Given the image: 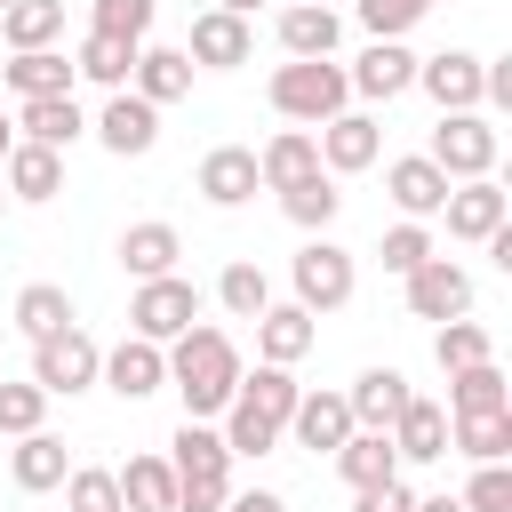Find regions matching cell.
<instances>
[{
	"instance_id": "6da1fadb",
	"label": "cell",
	"mask_w": 512,
	"mask_h": 512,
	"mask_svg": "<svg viewBox=\"0 0 512 512\" xmlns=\"http://www.w3.org/2000/svg\"><path fill=\"white\" fill-rule=\"evenodd\" d=\"M240 344L224 336V328H184L176 344H168V384H176V400H184V416L192 424H208V416H224L232 408V392H240Z\"/></svg>"
},
{
	"instance_id": "7a4b0ae2",
	"label": "cell",
	"mask_w": 512,
	"mask_h": 512,
	"mask_svg": "<svg viewBox=\"0 0 512 512\" xmlns=\"http://www.w3.org/2000/svg\"><path fill=\"white\" fill-rule=\"evenodd\" d=\"M168 472H176V512H224V496H232V448H224V432L216 424H176V440H168Z\"/></svg>"
},
{
	"instance_id": "3957f363",
	"label": "cell",
	"mask_w": 512,
	"mask_h": 512,
	"mask_svg": "<svg viewBox=\"0 0 512 512\" xmlns=\"http://www.w3.org/2000/svg\"><path fill=\"white\" fill-rule=\"evenodd\" d=\"M264 96H272L280 120H304V128H328L336 112H352V80H344L336 56H288L264 80Z\"/></svg>"
},
{
	"instance_id": "277c9868",
	"label": "cell",
	"mask_w": 512,
	"mask_h": 512,
	"mask_svg": "<svg viewBox=\"0 0 512 512\" xmlns=\"http://www.w3.org/2000/svg\"><path fill=\"white\" fill-rule=\"evenodd\" d=\"M200 280H184V272H168V280H136V296H128V336H144V344H176L184 328H200Z\"/></svg>"
},
{
	"instance_id": "5b68a950",
	"label": "cell",
	"mask_w": 512,
	"mask_h": 512,
	"mask_svg": "<svg viewBox=\"0 0 512 512\" xmlns=\"http://www.w3.org/2000/svg\"><path fill=\"white\" fill-rule=\"evenodd\" d=\"M496 152H504V136H496L488 112H440L424 160H432L448 184H472V176H496Z\"/></svg>"
},
{
	"instance_id": "8992f818",
	"label": "cell",
	"mask_w": 512,
	"mask_h": 512,
	"mask_svg": "<svg viewBox=\"0 0 512 512\" xmlns=\"http://www.w3.org/2000/svg\"><path fill=\"white\" fill-rule=\"evenodd\" d=\"M288 280H296V304H304V312L320 320V312L352 304V288H360V264H352V248H336V240L320 232V240H304V248H296Z\"/></svg>"
},
{
	"instance_id": "52a82bcc",
	"label": "cell",
	"mask_w": 512,
	"mask_h": 512,
	"mask_svg": "<svg viewBox=\"0 0 512 512\" xmlns=\"http://www.w3.org/2000/svg\"><path fill=\"white\" fill-rule=\"evenodd\" d=\"M96 368H104V352H96V336H88L80 320L32 344V384H40L48 400H72V392H88V384H96Z\"/></svg>"
},
{
	"instance_id": "ba28073f",
	"label": "cell",
	"mask_w": 512,
	"mask_h": 512,
	"mask_svg": "<svg viewBox=\"0 0 512 512\" xmlns=\"http://www.w3.org/2000/svg\"><path fill=\"white\" fill-rule=\"evenodd\" d=\"M400 288H408V320H440V328H448V320H472V272L448 264V256L416 264Z\"/></svg>"
},
{
	"instance_id": "9c48e42d",
	"label": "cell",
	"mask_w": 512,
	"mask_h": 512,
	"mask_svg": "<svg viewBox=\"0 0 512 512\" xmlns=\"http://www.w3.org/2000/svg\"><path fill=\"white\" fill-rule=\"evenodd\" d=\"M184 56H192V72H240V64L256 56V24H248V16H224V8H200Z\"/></svg>"
},
{
	"instance_id": "30bf717a",
	"label": "cell",
	"mask_w": 512,
	"mask_h": 512,
	"mask_svg": "<svg viewBox=\"0 0 512 512\" xmlns=\"http://www.w3.org/2000/svg\"><path fill=\"white\" fill-rule=\"evenodd\" d=\"M88 136H96V144H104L112 160H144V152L160 144V112H152V104H144L136 88H112V104H104V112L88 120Z\"/></svg>"
},
{
	"instance_id": "8fae6325",
	"label": "cell",
	"mask_w": 512,
	"mask_h": 512,
	"mask_svg": "<svg viewBox=\"0 0 512 512\" xmlns=\"http://www.w3.org/2000/svg\"><path fill=\"white\" fill-rule=\"evenodd\" d=\"M440 216H448V240H480V248H488V240L512 224V192H504L496 176H472V184H448V208H440Z\"/></svg>"
},
{
	"instance_id": "7c38bea8",
	"label": "cell",
	"mask_w": 512,
	"mask_h": 512,
	"mask_svg": "<svg viewBox=\"0 0 512 512\" xmlns=\"http://www.w3.org/2000/svg\"><path fill=\"white\" fill-rule=\"evenodd\" d=\"M480 64L472 48H440V56H416V88L440 104V112H480Z\"/></svg>"
},
{
	"instance_id": "4fadbf2b",
	"label": "cell",
	"mask_w": 512,
	"mask_h": 512,
	"mask_svg": "<svg viewBox=\"0 0 512 512\" xmlns=\"http://www.w3.org/2000/svg\"><path fill=\"white\" fill-rule=\"evenodd\" d=\"M312 144H320V168H328V176H360V168H376L384 128H376L368 112H336V120H328Z\"/></svg>"
},
{
	"instance_id": "5bb4252c",
	"label": "cell",
	"mask_w": 512,
	"mask_h": 512,
	"mask_svg": "<svg viewBox=\"0 0 512 512\" xmlns=\"http://www.w3.org/2000/svg\"><path fill=\"white\" fill-rule=\"evenodd\" d=\"M96 384H112L120 400H152V392L168 384V352H160V344H144V336H120V344L104 352Z\"/></svg>"
},
{
	"instance_id": "9a60e30c",
	"label": "cell",
	"mask_w": 512,
	"mask_h": 512,
	"mask_svg": "<svg viewBox=\"0 0 512 512\" xmlns=\"http://www.w3.org/2000/svg\"><path fill=\"white\" fill-rule=\"evenodd\" d=\"M0 184H8V200H24V208H40V200H56L64 192V152H48V144H8V160H0Z\"/></svg>"
},
{
	"instance_id": "2e32d148",
	"label": "cell",
	"mask_w": 512,
	"mask_h": 512,
	"mask_svg": "<svg viewBox=\"0 0 512 512\" xmlns=\"http://www.w3.org/2000/svg\"><path fill=\"white\" fill-rule=\"evenodd\" d=\"M192 192H200L208 208H240V200H256V192H264V184H256V152H248V144H216V152L200 160Z\"/></svg>"
},
{
	"instance_id": "e0dca14e",
	"label": "cell",
	"mask_w": 512,
	"mask_h": 512,
	"mask_svg": "<svg viewBox=\"0 0 512 512\" xmlns=\"http://www.w3.org/2000/svg\"><path fill=\"white\" fill-rule=\"evenodd\" d=\"M408 400H416V392H408V376H400V368H360V376H352V392H344L352 432H392V416H400Z\"/></svg>"
},
{
	"instance_id": "ac0fdd59",
	"label": "cell",
	"mask_w": 512,
	"mask_h": 512,
	"mask_svg": "<svg viewBox=\"0 0 512 512\" xmlns=\"http://www.w3.org/2000/svg\"><path fill=\"white\" fill-rule=\"evenodd\" d=\"M384 440H392V456H400V464H440V456H448V408L416 392V400L392 416V432H384Z\"/></svg>"
},
{
	"instance_id": "d6986e66",
	"label": "cell",
	"mask_w": 512,
	"mask_h": 512,
	"mask_svg": "<svg viewBox=\"0 0 512 512\" xmlns=\"http://www.w3.org/2000/svg\"><path fill=\"white\" fill-rule=\"evenodd\" d=\"M344 80H352V96L392 104V96H408V88H416V56H408L400 40H368V56H360Z\"/></svg>"
},
{
	"instance_id": "ffe728a7",
	"label": "cell",
	"mask_w": 512,
	"mask_h": 512,
	"mask_svg": "<svg viewBox=\"0 0 512 512\" xmlns=\"http://www.w3.org/2000/svg\"><path fill=\"white\" fill-rule=\"evenodd\" d=\"M384 192H392V208H400L408 224H424V216H440V208H448V176H440L424 152L392 160V168H384Z\"/></svg>"
},
{
	"instance_id": "44dd1931",
	"label": "cell",
	"mask_w": 512,
	"mask_h": 512,
	"mask_svg": "<svg viewBox=\"0 0 512 512\" xmlns=\"http://www.w3.org/2000/svg\"><path fill=\"white\" fill-rule=\"evenodd\" d=\"M312 344H320V328H312L304 304H264V312H256V352H264V368H296Z\"/></svg>"
},
{
	"instance_id": "7402d4cb",
	"label": "cell",
	"mask_w": 512,
	"mask_h": 512,
	"mask_svg": "<svg viewBox=\"0 0 512 512\" xmlns=\"http://www.w3.org/2000/svg\"><path fill=\"white\" fill-rule=\"evenodd\" d=\"M128 88H136L152 112H168V104H184V96H192V56H184V48H136Z\"/></svg>"
},
{
	"instance_id": "603a6c76",
	"label": "cell",
	"mask_w": 512,
	"mask_h": 512,
	"mask_svg": "<svg viewBox=\"0 0 512 512\" xmlns=\"http://www.w3.org/2000/svg\"><path fill=\"white\" fill-rule=\"evenodd\" d=\"M16 136L24 144H48V152H72L88 136V112L72 96H32V104H16Z\"/></svg>"
},
{
	"instance_id": "cb8c5ba5",
	"label": "cell",
	"mask_w": 512,
	"mask_h": 512,
	"mask_svg": "<svg viewBox=\"0 0 512 512\" xmlns=\"http://www.w3.org/2000/svg\"><path fill=\"white\" fill-rule=\"evenodd\" d=\"M288 432H296V448L336 456V448L352 440V408H344V392H304V400H296V416H288Z\"/></svg>"
},
{
	"instance_id": "d4e9b609",
	"label": "cell",
	"mask_w": 512,
	"mask_h": 512,
	"mask_svg": "<svg viewBox=\"0 0 512 512\" xmlns=\"http://www.w3.org/2000/svg\"><path fill=\"white\" fill-rule=\"evenodd\" d=\"M304 176H320V144H312V128H280V136L256 152V184H264V192H288V184H304Z\"/></svg>"
},
{
	"instance_id": "484cf974",
	"label": "cell",
	"mask_w": 512,
	"mask_h": 512,
	"mask_svg": "<svg viewBox=\"0 0 512 512\" xmlns=\"http://www.w3.org/2000/svg\"><path fill=\"white\" fill-rule=\"evenodd\" d=\"M176 256H184V240H176V224H160V216L120 232V272H128V280H168Z\"/></svg>"
},
{
	"instance_id": "4316f807",
	"label": "cell",
	"mask_w": 512,
	"mask_h": 512,
	"mask_svg": "<svg viewBox=\"0 0 512 512\" xmlns=\"http://www.w3.org/2000/svg\"><path fill=\"white\" fill-rule=\"evenodd\" d=\"M8 472H16V488H24V496H48V488H64L72 456H64V440L40 424V432H24V440L8 448Z\"/></svg>"
},
{
	"instance_id": "83f0119b",
	"label": "cell",
	"mask_w": 512,
	"mask_h": 512,
	"mask_svg": "<svg viewBox=\"0 0 512 512\" xmlns=\"http://www.w3.org/2000/svg\"><path fill=\"white\" fill-rule=\"evenodd\" d=\"M272 32H280V48H288V56H336L344 16H336V8H312V0H288Z\"/></svg>"
},
{
	"instance_id": "f1b7e54d",
	"label": "cell",
	"mask_w": 512,
	"mask_h": 512,
	"mask_svg": "<svg viewBox=\"0 0 512 512\" xmlns=\"http://www.w3.org/2000/svg\"><path fill=\"white\" fill-rule=\"evenodd\" d=\"M0 80H8L16 104H32V96H72V56H64V48H24L16 64H0Z\"/></svg>"
},
{
	"instance_id": "f546056e",
	"label": "cell",
	"mask_w": 512,
	"mask_h": 512,
	"mask_svg": "<svg viewBox=\"0 0 512 512\" xmlns=\"http://www.w3.org/2000/svg\"><path fill=\"white\" fill-rule=\"evenodd\" d=\"M336 472H344V488L360 496V488H384V480H400V456H392V440L384 432H352L336 456H328Z\"/></svg>"
},
{
	"instance_id": "4dcf8cb0",
	"label": "cell",
	"mask_w": 512,
	"mask_h": 512,
	"mask_svg": "<svg viewBox=\"0 0 512 512\" xmlns=\"http://www.w3.org/2000/svg\"><path fill=\"white\" fill-rule=\"evenodd\" d=\"M112 480H120V512H176V472H168V456H128Z\"/></svg>"
},
{
	"instance_id": "1f68e13d",
	"label": "cell",
	"mask_w": 512,
	"mask_h": 512,
	"mask_svg": "<svg viewBox=\"0 0 512 512\" xmlns=\"http://www.w3.org/2000/svg\"><path fill=\"white\" fill-rule=\"evenodd\" d=\"M512 408V384H504V368L496 360H480V368H456L448 376V416H504Z\"/></svg>"
},
{
	"instance_id": "d6a6232c",
	"label": "cell",
	"mask_w": 512,
	"mask_h": 512,
	"mask_svg": "<svg viewBox=\"0 0 512 512\" xmlns=\"http://www.w3.org/2000/svg\"><path fill=\"white\" fill-rule=\"evenodd\" d=\"M336 208H344V192H336V176H328V168H320V176H304V184H288V192H280V216H288V224H296V232H312V240H320V232H328V224H336Z\"/></svg>"
},
{
	"instance_id": "836d02e7",
	"label": "cell",
	"mask_w": 512,
	"mask_h": 512,
	"mask_svg": "<svg viewBox=\"0 0 512 512\" xmlns=\"http://www.w3.org/2000/svg\"><path fill=\"white\" fill-rule=\"evenodd\" d=\"M8 320L40 344V336H56V328H72V296L56 288V280H24L16 288V304H8Z\"/></svg>"
},
{
	"instance_id": "e575fe53",
	"label": "cell",
	"mask_w": 512,
	"mask_h": 512,
	"mask_svg": "<svg viewBox=\"0 0 512 512\" xmlns=\"http://www.w3.org/2000/svg\"><path fill=\"white\" fill-rule=\"evenodd\" d=\"M240 408H256V416H272L280 432H288V416H296V400H304V384L288 376V368H264L256 360V376H240V392H232Z\"/></svg>"
},
{
	"instance_id": "d590c367",
	"label": "cell",
	"mask_w": 512,
	"mask_h": 512,
	"mask_svg": "<svg viewBox=\"0 0 512 512\" xmlns=\"http://www.w3.org/2000/svg\"><path fill=\"white\" fill-rule=\"evenodd\" d=\"M56 32H64V0H8V16H0V40L24 56V48H56Z\"/></svg>"
},
{
	"instance_id": "8d00e7d4",
	"label": "cell",
	"mask_w": 512,
	"mask_h": 512,
	"mask_svg": "<svg viewBox=\"0 0 512 512\" xmlns=\"http://www.w3.org/2000/svg\"><path fill=\"white\" fill-rule=\"evenodd\" d=\"M128 72H136V48H128V40H104V32H88V40L72 48V80H96V88H128Z\"/></svg>"
},
{
	"instance_id": "74e56055",
	"label": "cell",
	"mask_w": 512,
	"mask_h": 512,
	"mask_svg": "<svg viewBox=\"0 0 512 512\" xmlns=\"http://www.w3.org/2000/svg\"><path fill=\"white\" fill-rule=\"evenodd\" d=\"M216 304H224L232 320H256V312L272 304V280H264V264H256V256H232V264L216 272Z\"/></svg>"
},
{
	"instance_id": "f35d334b",
	"label": "cell",
	"mask_w": 512,
	"mask_h": 512,
	"mask_svg": "<svg viewBox=\"0 0 512 512\" xmlns=\"http://www.w3.org/2000/svg\"><path fill=\"white\" fill-rule=\"evenodd\" d=\"M448 440H456V456H472V464H504V456H512V408H504V416H448Z\"/></svg>"
},
{
	"instance_id": "ab89813d",
	"label": "cell",
	"mask_w": 512,
	"mask_h": 512,
	"mask_svg": "<svg viewBox=\"0 0 512 512\" xmlns=\"http://www.w3.org/2000/svg\"><path fill=\"white\" fill-rule=\"evenodd\" d=\"M152 16H160V0H88V32H104V40H128V48H144Z\"/></svg>"
},
{
	"instance_id": "60d3db41",
	"label": "cell",
	"mask_w": 512,
	"mask_h": 512,
	"mask_svg": "<svg viewBox=\"0 0 512 512\" xmlns=\"http://www.w3.org/2000/svg\"><path fill=\"white\" fill-rule=\"evenodd\" d=\"M376 256H384V272H392V280H408V272H416V264H432L440 248H432V224H408V216H400V224L376 240Z\"/></svg>"
},
{
	"instance_id": "b9f144b4",
	"label": "cell",
	"mask_w": 512,
	"mask_h": 512,
	"mask_svg": "<svg viewBox=\"0 0 512 512\" xmlns=\"http://www.w3.org/2000/svg\"><path fill=\"white\" fill-rule=\"evenodd\" d=\"M432 360L456 376V368H480V360H496V344H488V328H480V320H448V328L432 336Z\"/></svg>"
},
{
	"instance_id": "7bdbcfd3",
	"label": "cell",
	"mask_w": 512,
	"mask_h": 512,
	"mask_svg": "<svg viewBox=\"0 0 512 512\" xmlns=\"http://www.w3.org/2000/svg\"><path fill=\"white\" fill-rule=\"evenodd\" d=\"M40 424H48V392H40L32 376H24V384H8V376H0V432H8V440H24V432H40Z\"/></svg>"
},
{
	"instance_id": "ee69618b",
	"label": "cell",
	"mask_w": 512,
	"mask_h": 512,
	"mask_svg": "<svg viewBox=\"0 0 512 512\" xmlns=\"http://www.w3.org/2000/svg\"><path fill=\"white\" fill-rule=\"evenodd\" d=\"M64 512H120V480L104 464H72L64 472Z\"/></svg>"
},
{
	"instance_id": "f6af8a7d",
	"label": "cell",
	"mask_w": 512,
	"mask_h": 512,
	"mask_svg": "<svg viewBox=\"0 0 512 512\" xmlns=\"http://www.w3.org/2000/svg\"><path fill=\"white\" fill-rule=\"evenodd\" d=\"M424 16H432V0H360L368 40H400V32H416Z\"/></svg>"
},
{
	"instance_id": "bcb514c9",
	"label": "cell",
	"mask_w": 512,
	"mask_h": 512,
	"mask_svg": "<svg viewBox=\"0 0 512 512\" xmlns=\"http://www.w3.org/2000/svg\"><path fill=\"white\" fill-rule=\"evenodd\" d=\"M456 504H464V512H512V464H480Z\"/></svg>"
},
{
	"instance_id": "7dc6e473",
	"label": "cell",
	"mask_w": 512,
	"mask_h": 512,
	"mask_svg": "<svg viewBox=\"0 0 512 512\" xmlns=\"http://www.w3.org/2000/svg\"><path fill=\"white\" fill-rule=\"evenodd\" d=\"M352 512H416V488L408 480H384V488H360Z\"/></svg>"
},
{
	"instance_id": "c3c4849f",
	"label": "cell",
	"mask_w": 512,
	"mask_h": 512,
	"mask_svg": "<svg viewBox=\"0 0 512 512\" xmlns=\"http://www.w3.org/2000/svg\"><path fill=\"white\" fill-rule=\"evenodd\" d=\"M224 512H288V496L280 488H240V496H224Z\"/></svg>"
},
{
	"instance_id": "681fc988",
	"label": "cell",
	"mask_w": 512,
	"mask_h": 512,
	"mask_svg": "<svg viewBox=\"0 0 512 512\" xmlns=\"http://www.w3.org/2000/svg\"><path fill=\"white\" fill-rule=\"evenodd\" d=\"M416 512H464L456 496H416Z\"/></svg>"
},
{
	"instance_id": "f907efd6",
	"label": "cell",
	"mask_w": 512,
	"mask_h": 512,
	"mask_svg": "<svg viewBox=\"0 0 512 512\" xmlns=\"http://www.w3.org/2000/svg\"><path fill=\"white\" fill-rule=\"evenodd\" d=\"M208 8H224V16H256L264 0H208Z\"/></svg>"
},
{
	"instance_id": "816d5d0a",
	"label": "cell",
	"mask_w": 512,
	"mask_h": 512,
	"mask_svg": "<svg viewBox=\"0 0 512 512\" xmlns=\"http://www.w3.org/2000/svg\"><path fill=\"white\" fill-rule=\"evenodd\" d=\"M8 144H16V120H8V112H0V160H8Z\"/></svg>"
},
{
	"instance_id": "f5cc1de1",
	"label": "cell",
	"mask_w": 512,
	"mask_h": 512,
	"mask_svg": "<svg viewBox=\"0 0 512 512\" xmlns=\"http://www.w3.org/2000/svg\"><path fill=\"white\" fill-rule=\"evenodd\" d=\"M0 216H8V184H0Z\"/></svg>"
},
{
	"instance_id": "db71d44e",
	"label": "cell",
	"mask_w": 512,
	"mask_h": 512,
	"mask_svg": "<svg viewBox=\"0 0 512 512\" xmlns=\"http://www.w3.org/2000/svg\"><path fill=\"white\" fill-rule=\"evenodd\" d=\"M0 16H8V0H0Z\"/></svg>"
},
{
	"instance_id": "11a10c76",
	"label": "cell",
	"mask_w": 512,
	"mask_h": 512,
	"mask_svg": "<svg viewBox=\"0 0 512 512\" xmlns=\"http://www.w3.org/2000/svg\"><path fill=\"white\" fill-rule=\"evenodd\" d=\"M312 8H328V0H312Z\"/></svg>"
}]
</instances>
